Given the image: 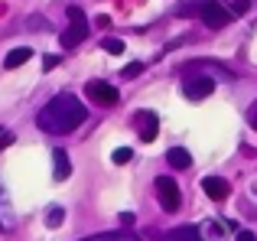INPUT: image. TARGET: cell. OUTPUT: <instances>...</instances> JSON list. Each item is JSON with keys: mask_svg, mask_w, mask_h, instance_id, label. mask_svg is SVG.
<instances>
[{"mask_svg": "<svg viewBox=\"0 0 257 241\" xmlns=\"http://www.w3.org/2000/svg\"><path fill=\"white\" fill-rule=\"evenodd\" d=\"M88 36V23H85V13L78 7H69V30L62 33V46H78Z\"/></svg>", "mask_w": 257, "mask_h": 241, "instance_id": "4", "label": "cell"}, {"mask_svg": "<svg viewBox=\"0 0 257 241\" xmlns=\"http://www.w3.org/2000/svg\"><path fill=\"white\" fill-rule=\"evenodd\" d=\"M131 157H134V150H131V147H117V150H114V163H117V166L131 163Z\"/></svg>", "mask_w": 257, "mask_h": 241, "instance_id": "16", "label": "cell"}, {"mask_svg": "<svg viewBox=\"0 0 257 241\" xmlns=\"http://www.w3.org/2000/svg\"><path fill=\"white\" fill-rule=\"evenodd\" d=\"M157 196H160V202H163V209L170 212H179V205H182V192H179V186H176V179L173 176H157Z\"/></svg>", "mask_w": 257, "mask_h": 241, "instance_id": "3", "label": "cell"}, {"mask_svg": "<svg viewBox=\"0 0 257 241\" xmlns=\"http://www.w3.org/2000/svg\"><path fill=\"white\" fill-rule=\"evenodd\" d=\"M247 124H251L254 131H257V101L251 104V111H247Z\"/></svg>", "mask_w": 257, "mask_h": 241, "instance_id": "19", "label": "cell"}, {"mask_svg": "<svg viewBox=\"0 0 257 241\" xmlns=\"http://www.w3.org/2000/svg\"><path fill=\"white\" fill-rule=\"evenodd\" d=\"M62 218H65V212L59 209V205H52V209L46 212V225H49V228H56V225H62Z\"/></svg>", "mask_w": 257, "mask_h": 241, "instance_id": "15", "label": "cell"}, {"mask_svg": "<svg viewBox=\"0 0 257 241\" xmlns=\"http://www.w3.org/2000/svg\"><path fill=\"white\" fill-rule=\"evenodd\" d=\"M101 49H104V52H111V56H120V52H124V39H117V36H104Z\"/></svg>", "mask_w": 257, "mask_h": 241, "instance_id": "14", "label": "cell"}, {"mask_svg": "<svg viewBox=\"0 0 257 241\" xmlns=\"http://www.w3.org/2000/svg\"><path fill=\"white\" fill-rule=\"evenodd\" d=\"M140 72H144V62H131V65H127L124 72H120V75H124V78H137Z\"/></svg>", "mask_w": 257, "mask_h": 241, "instance_id": "17", "label": "cell"}, {"mask_svg": "<svg viewBox=\"0 0 257 241\" xmlns=\"http://www.w3.org/2000/svg\"><path fill=\"white\" fill-rule=\"evenodd\" d=\"M30 59H33V49H30V46H20V49H10V52H7L4 65H7V69H20V65L30 62Z\"/></svg>", "mask_w": 257, "mask_h": 241, "instance_id": "10", "label": "cell"}, {"mask_svg": "<svg viewBox=\"0 0 257 241\" xmlns=\"http://www.w3.org/2000/svg\"><path fill=\"white\" fill-rule=\"evenodd\" d=\"M52 173H56L59 183H65V179L72 176V163H69V157H65V150H56V153H52Z\"/></svg>", "mask_w": 257, "mask_h": 241, "instance_id": "9", "label": "cell"}, {"mask_svg": "<svg viewBox=\"0 0 257 241\" xmlns=\"http://www.w3.org/2000/svg\"><path fill=\"white\" fill-rule=\"evenodd\" d=\"M7 144H13V134H10V131H4V127H0V147H7Z\"/></svg>", "mask_w": 257, "mask_h": 241, "instance_id": "20", "label": "cell"}, {"mask_svg": "<svg viewBox=\"0 0 257 241\" xmlns=\"http://www.w3.org/2000/svg\"><path fill=\"white\" fill-rule=\"evenodd\" d=\"M163 241H202V228H195V225H182V228L170 231Z\"/></svg>", "mask_w": 257, "mask_h": 241, "instance_id": "11", "label": "cell"}, {"mask_svg": "<svg viewBox=\"0 0 257 241\" xmlns=\"http://www.w3.org/2000/svg\"><path fill=\"white\" fill-rule=\"evenodd\" d=\"M166 160H170V166H173V170H186V166L192 163L189 150H182V147H173V150L166 153Z\"/></svg>", "mask_w": 257, "mask_h": 241, "instance_id": "12", "label": "cell"}, {"mask_svg": "<svg viewBox=\"0 0 257 241\" xmlns=\"http://www.w3.org/2000/svg\"><path fill=\"white\" fill-rule=\"evenodd\" d=\"M56 65H59V59H56V56H46V59H43V69H46V72L56 69Z\"/></svg>", "mask_w": 257, "mask_h": 241, "instance_id": "21", "label": "cell"}, {"mask_svg": "<svg viewBox=\"0 0 257 241\" xmlns=\"http://www.w3.org/2000/svg\"><path fill=\"white\" fill-rule=\"evenodd\" d=\"M120 225H134V215H131V212H120Z\"/></svg>", "mask_w": 257, "mask_h": 241, "instance_id": "24", "label": "cell"}, {"mask_svg": "<svg viewBox=\"0 0 257 241\" xmlns=\"http://www.w3.org/2000/svg\"><path fill=\"white\" fill-rule=\"evenodd\" d=\"M247 10V0H234V7H231V13H244Z\"/></svg>", "mask_w": 257, "mask_h": 241, "instance_id": "22", "label": "cell"}, {"mask_svg": "<svg viewBox=\"0 0 257 241\" xmlns=\"http://www.w3.org/2000/svg\"><path fill=\"white\" fill-rule=\"evenodd\" d=\"M85 117H88V111L75 95H59L39 111L36 120L46 134H72L78 124H85Z\"/></svg>", "mask_w": 257, "mask_h": 241, "instance_id": "1", "label": "cell"}, {"mask_svg": "<svg viewBox=\"0 0 257 241\" xmlns=\"http://www.w3.org/2000/svg\"><path fill=\"white\" fill-rule=\"evenodd\" d=\"M238 241H257V238H254L247 228H241V231H238Z\"/></svg>", "mask_w": 257, "mask_h": 241, "instance_id": "23", "label": "cell"}, {"mask_svg": "<svg viewBox=\"0 0 257 241\" xmlns=\"http://www.w3.org/2000/svg\"><path fill=\"white\" fill-rule=\"evenodd\" d=\"M134 120H137L140 140H144V144H153V140H157V134H160V120H157V114H153V111H140Z\"/></svg>", "mask_w": 257, "mask_h": 241, "instance_id": "7", "label": "cell"}, {"mask_svg": "<svg viewBox=\"0 0 257 241\" xmlns=\"http://www.w3.org/2000/svg\"><path fill=\"white\" fill-rule=\"evenodd\" d=\"M85 241H140L134 231H111V235H94V238H85Z\"/></svg>", "mask_w": 257, "mask_h": 241, "instance_id": "13", "label": "cell"}, {"mask_svg": "<svg viewBox=\"0 0 257 241\" xmlns=\"http://www.w3.org/2000/svg\"><path fill=\"white\" fill-rule=\"evenodd\" d=\"M215 91V82L208 75H192L186 78V85H182V95L189 98V101H202V98H208Z\"/></svg>", "mask_w": 257, "mask_h": 241, "instance_id": "6", "label": "cell"}, {"mask_svg": "<svg viewBox=\"0 0 257 241\" xmlns=\"http://www.w3.org/2000/svg\"><path fill=\"white\" fill-rule=\"evenodd\" d=\"M202 231H205L208 238H215V241L221 238V225H218V222H208V225H205V228H202Z\"/></svg>", "mask_w": 257, "mask_h": 241, "instance_id": "18", "label": "cell"}, {"mask_svg": "<svg viewBox=\"0 0 257 241\" xmlns=\"http://www.w3.org/2000/svg\"><path fill=\"white\" fill-rule=\"evenodd\" d=\"M195 10H199L202 23H205L208 30H221V26L231 23V13H228L218 0H199V4H195Z\"/></svg>", "mask_w": 257, "mask_h": 241, "instance_id": "2", "label": "cell"}, {"mask_svg": "<svg viewBox=\"0 0 257 241\" xmlns=\"http://www.w3.org/2000/svg\"><path fill=\"white\" fill-rule=\"evenodd\" d=\"M202 189H205V196H212L215 202H221V199H228L231 186H228L221 176H205V179H202Z\"/></svg>", "mask_w": 257, "mask_h": 241, "instance_id": "8", "label": "cell"}, {"mask_svg": "<svg viewBox=\"0 0 257 241\" xmlns=\"http://www.w3.org/2000/svg\"><path fill=\"white\" fill-rule=\"evenodd\" d=\"M85 95L91 98L94 104H101V108H111V104H117V101H120L117 88H114V85H107V82H101V78H94V82H88V85H85Z\"/></svg>", "mask_w": 257, "mask_h": 241, "instance_id": "5", "label": "cell"}]
</instances>
